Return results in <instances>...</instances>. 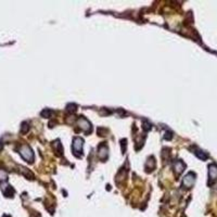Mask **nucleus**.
I'll return each mask as SVG.
<instances>
[{
	"label": "nucleus",
	"instance_id": "obj_1",
	"mask_svg": "<svg viewBox=\"0 0 217 217\" xmlns=\"http://www.w3.org/2000/svg\"><path fill=\"white\" fill-rule=\"evenodd\" d=\"M20 153H21V155L23 156L24 159L26 161H29L31 162L32 160H33L34 158V154H33V151L31 150V148L27 146H24L23 148L20 150Z\"/></svg>",
	"mask_w": 217,
	"mask_h": 217
},
{
	"label": "nucleus",
	"instance_id": "obj_2",
	"mask_svg": "<svg viewBox=\"0 0 217 217\" xmlns=\"http://www.w3.org/2000/svg\"><path fill=\"white\" fill-rule=\"evenodd\" d=\"M217 178V167L215 165L210 166V179L212 181H215Z\"/></svg>",
	"mask_w": 217,
	"mask_h": 217
},
{
	"label": "nucleus",
	"instance_id": "obj_3",
	"mask_svg": "<svg viewBox=\"0 0 217 217\" xmlns=\"http://www.w3.org/2000/svg\"><path fill=\"white\" fill-rule=\"evenodd\" d=\"M81 139L79 138H75L74 139V143H73V149H74V151H76V152H79L80 151L81 152Z\"/></svg>",
	"mask_w": 217,
	"mask_h": 217
},
{
	"label": "nucleus",
	"instance_id": "obj_4",
	"mask_svg": "<svg viewBox=\"0 0 217 217\" xmlns=\"http://www.w3.org/2000/svg\"><path fill=\"white\" fill-rule=\"evenodd\" d=\"M193 181H194V175L190 173V174L186 176V178H185L184 180V184L188 185V186H191V185L193 184Z\"/></svg>",
	"mask_w": 217,
	"mask_h": 217
},
{
	"label": "nucleus",
	"instance_id": "obj_5",
	"mask_svg": "<svg viewBox=\"0 0 217 217\" xmlns=\"http://www.w3.org/2000/svg\"><path fill=\"white\" fill-rule=\"evenodd\" d=\"M196 154L199 159H201V160H206V159H208V155L203 152V151H198V152H196Z\"/></svg>",
	"mask_w": 217,
	"mask_h": 217
},
{
	"label": "nucleus",
	"instance_id": "obj_6",
	"mask_svg": "<svg viewBox=\"0 0 217 217\" xmlns=\"http://www.w3.org/2000/svg\"><path fill=\"white\" fill-rule=\"evenodd\" d=\"M1 149H2V144H1V143H0V150H1Z\"/></svg>",
	"mask_w": 217,
	"mask_h": 217
}]
</instances>
